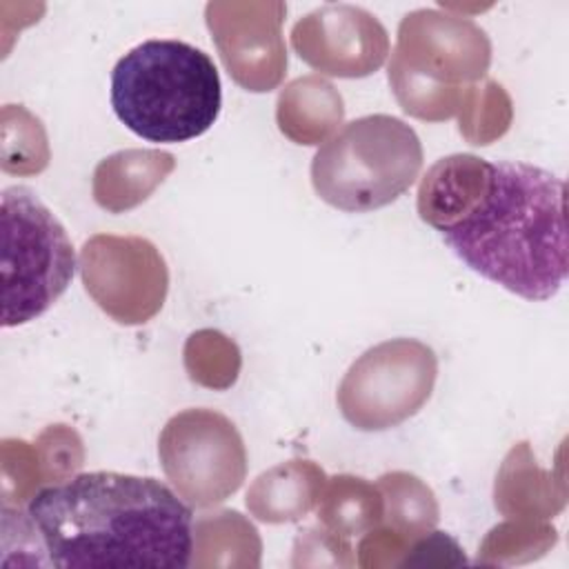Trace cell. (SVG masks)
Instances as JSON below:
<instances>
[{"label":"cell","mask_w":569,"mask_h":569,"mask_svg":"<svg viewBox=\"0 0 569 569\" xmlns=\"http://www.w3.org/2000/svg\"><path fill=\"white\" fill-rule=\"evenodd\" d=\"M418 211L471 271L529 302L567 280L565 180L542 167L442 158L420 184Z\"/></svg>","instance_id":"1"},{"label":"cell","mask_w":569,"mask_h":569,"mask_svg":"<svg viewBox=\"0 0 569 569\" xmlns=\"http://www.w3.org/2000/svg\"><path fill=\"white\" fill-rule=\"evenodd\" d=\"M162 469L196 507H209L233 493L247 469L242 438L222 413L189 409L173 416L158 445Z\"/></svg>","instance_id":"7"},{"label":"cell","mask_w":569,"mask_h":569,"mask_svg":"<svg viewBox=\"0 0 569 569\" xmlns=\"http://www.w3.org/2000/svg\"><path fill=\"white\" fill-rule=\"evenodd\" d=\"M31 536V565H191L193 511L149 476L89 471L36 491L18 522Z\"/></svg>","instance_id":"2"},{"label":"cell","mask_w":569,"mask_h":569,"mask_svg":"<svg viewBox=\"0 0 569 569\" xmlns=\"http://www.w3.org/2000/svg\"><path fill=\"white\" fill-rule=\"evenodd\" d=\"M111 107L142 140L187 142L209 131L220 116V73L202 49L184 40H144L113 67Z\"/></svg>","instance_id":"3"},{"label":"cell","mask_w":569,"mask_h":569,"mask_svg":"<svg viewBox=\"0 0 569 569\" xmlns=\"http://www.w3.org/2000/svg\"><path fill=\"white\" fill-rule=\"evenodd\" d=\"M438 360L431 347L396 338L365 351L338 389L347 422L362 431H380L411 418L431 396Z\"/></svg>","instance_id":"6"},{"label":"cell","mask_w":569,"mask_h":569,"mask_svg":"<svg viewBox=\"0 0 569 569\" xmlns=\"http://www.w3.org/2000/svg\"><path fill=\"white\" fill-rule=\"evenodd\" d=\"M2 327L42 316L71 284L76 251L53 211L22 184L2 191Z\"/></svg>","instance_id":"5"},{"label":"cell","mask_w":569,"mask_h":569,"mask_svg":"<svg viewBox=\"0 0 569 569\" xmlns=\"http://www.w3.org/2000/svg\"><path fill=\"white\" fill-rule=\"evenodd\" d=\"M420 169L422 144L413 127L389 113H371L320 144L311 160V184L327 204L365 213L396 202Z\"/></svg>","instance_id":"4"}]
</instances>
